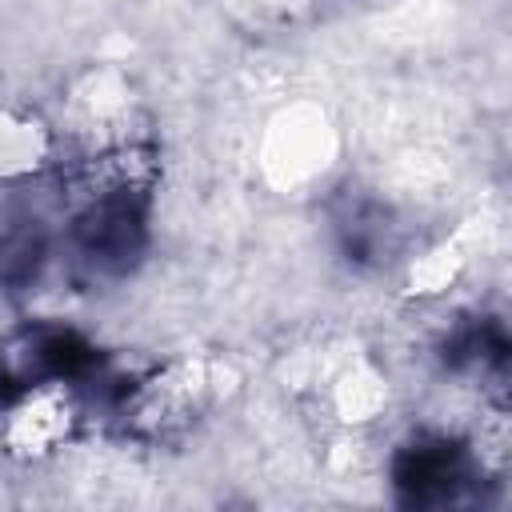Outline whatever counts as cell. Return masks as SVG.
<instances>
[{"instance_id": "cell-1", "label": "cell", "mask_w": 512, "mask_h": 512, "mask_svg": "<svg viewBox=\"0 0 512 512\" xmlns=\"http://www.w3.org/2000/svg\"><path fill=\"white\" fill-rule=\"evenodd\" d=\"M480 476H484V464H476L464 444L444 436L412 440L408 448H400L392 464L396 492L420 508H444V504L468 500Z\"/></svg>"}]
</instances>
